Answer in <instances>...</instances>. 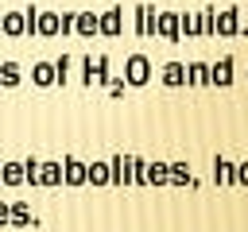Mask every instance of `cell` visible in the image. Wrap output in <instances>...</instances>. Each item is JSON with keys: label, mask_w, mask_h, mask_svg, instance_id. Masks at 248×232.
Listing matches in <instances>:
<instances>
[{"label": "cell", "mask_w": 248, "mask_h": 232, "mask_svg": "<svg viewBox=\"0 0 248 232\" xmlns=\"http://www.w3.org/2000/svg\"><path fill=\"white\" fill-rule=\"evenodd\" d=\"M229 73H232V66H229V62H217V66L209 70V77H205V81H217V85H229V81H232Z\"/></svg>", "instance_id": "7a4b0ae2"}, {"label": "cell", "mask_w": 248, "mask_h": 232, "mask_svg": "<svg viewBox=\"0 0 248 232\" xmlns=\"http://www.w3.org/2000/svg\"><path fill=\"white\" fill-rule=\"evenodd\" d=\"M147 182H159V186H163V182H167V166H159V162L147 166Z\"/></svg>", "instance_id": "52a82bcc"}, {"label": "cell", "mask_w": 248, "mask_h": 232, "mask_svg": "<svg viewBox=\"0 0 248 232\" xmlns=\"http://www.w3.org/2000/svg\"><path fill=\"white\" fill-rule=\"evenodd\" d=\"M213 178H217V182H232V162H229L225 155H217V170H213Z\"/></svg>", "instance_id": "277c9868"}, {"label": "cell", "mask_w": 248, "mask_h": 232, "mask_svg": "<svg viewBox=\"0 0 248 232\" xmlns=\"http://www.w3.org/2000/svg\"><path fill=\"white\" fill-rule=\"evenodd\" d=\"M128 81L132 85H143L147 81V58H132L128 62Z\"/></svg>", "instance_id": "6da1fadb"}, {"label": "cell", "mask_w": 248, "mask_h": 232, "mask_svg": "<svg viewBox=\"0 0 248 232\" xmlns=\"http://www.w3.org/2000/svg\"><path fill=\"white\" fill-rule=\"evenodd\" d=\"M182 73H186V66H182V62H170V66H167V85H182V81H186Z\"/></svg>", "instance_id": "5b68a950"}, {"label": "cell", "mask_w": 248, "mask_h": 232, "mask_svg": "<svg viewBox=\"0 0 248 232\" xmlns=\"http://www.w3.org/2000/svg\"><path fill=\"white\" fill-rule=\"evenodd\" d=\"M236 174H232V182H240V186H248V162H240V166H232Z\"/></svg>", "instance_id": "ba28073f"}, {"label": "cell", "mask_w": 248, "mask_h": 232, "mask_svg": "<svg viewBox=\"0 0 248 232\" xmlns=\"http://www.w3.org/2000/svg\"><path fill=\"white\" fill-rule=\"evenodd\" d=\"M170 174H167V182H174V186H190V170L182 166V162H174V166H167Z\"/></svg>", "instance_id": "3957f363"}, {"label": "cell", "mask_w": 248, "mask_h": 232, "mask_svg": "<svg viewBox=\"0 0 248 232\" xmlns=\"http://www.w3.org/2000/svg\"><path fill=\"white\" fill-rule=\"evenodd\" d=\"M236 31V12H225L221 15V35H232Z\"/></svg>", "instance_id": "8992f818"}, {"label": "cell", "mask_w": 248, "mask_h": 232, "mask_svg": "<svg viewBox=\"0 0 248 232\" xmlns=\"http://www.w3.org/2000/svg\"><path fill=\"white\" fill-rule=\"evenodd\" d=\"M35 77H39V85H46V81H50V66H39V70H35Z\"/></svg>", "instance_id": "9c48e42d"}]
</instances>
